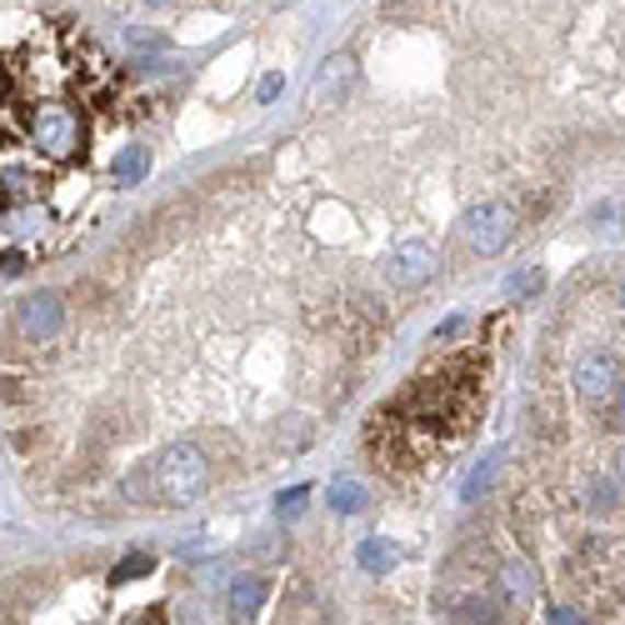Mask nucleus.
<instances>
[{
  "label": "nucleus",
  "mask_w": 625,
  "mask_h": 625,
  "mask_svg": "<svg viewBox=\"0 0 625 625\" xmlns=\"http://www.w3.org/2000/svg\"><path fill=\"white\" fill-rule=\"evenodd\" d=\"M60 320H66L60 296H56V291H41V296H31L21 306V320H15V326H21L25 341H50V336L60 330Z\"/></svg>",
  "instance_id": "nucleus-7"
},
{
  "label": "nucleus",
  "mask_w": 625,
  "mask_h": 625,
  "mask_svg": "<svg viewBox=\"0 0 625 625\" xmlns=\"http://www.w3.org/2000/svg\"><path fill=\"white\" fill-rule=\"evenodd\" d=\"M281 91H285V76H281V70H271V76L261 80V105H271Z\"/></svg>",
  "instance_id": "nucleus-18"
},
{
  "label": "nucleus",
  "mask_w": 625,
  "mask_h": 625,
  "mask_svg": "<svg viewBox=\"0 0 625 625\" xmlns=\"http://www.w3.org/2000/svg\"><path fill=\"white\" fill-rule=\"evenodd\" d=\"M265 595H271V586H265L261 576H240V580H230L226 615H230L236 625H250V621H255V611L265 605Z\"/></svg>",
  "instance_id": "nucleus-8"
},
{
  "label": "nucleus",
  "mask_w": 625,
  "mask_h": 625,
  "mask_svg": "<svg viewBox=\"0 0 625 625\" xmlns=\"http://www.w3.org/2000/svg\"><path fill=\"white\" fill-rule=\"evenodd\" d=\"M500 591H505V601L511 605H521L525 611V605L535 601V566L531 560H521V556L505 560V566H500Z\"/></svg>",
  "instance_id": "nucleus-10"
},
{
  "label": "nucleus",
  "mask_w": 625,
  "mask_h": 625,
  "mask_svg": "<svg viewBox=\"0 0 625 625\" xmlns=\"http://www.w3.org/2000/svg\"><path fill=\"white\" fill-rule=\"evenodd\" d=\"M515 226H521V216H515L511 201H486L466 216V236L480 255H500L515 240Z\"/></svg>",
  "instance_id": "nucleus-3"
},
{
  "label": "nucleus",
  "mask_w": 625,
  "mask_h": 625,
  "mask_svg": "<svg viewBox=\"0 0 625 625\" xmlns=\"http://www.w3.org/2000/svg\"><path fill=\"white\" fill-rule=\"evenodd\" d=\"M50 216L41 211V205H11V211H0V236L5 240H35L46 236Z\"/></svg>",
  "instance_id": "nucleus-9"
},
{
  "label": "nucleus",
  "mask_w": 625,
  "mask_h": 625,
  "mask_svg": "<svg viewBox=\"0 0 625 625\" xmlns=\"http://www.w3.org/2000/svg\"><path fill=\"white\" fill-rule=\"evenodd\" d=\"M31 140L41 146V156L70 160V156H80V146H86V125H80V115L70 111V105H35Z\"/></svg>",
  "instance_id": "nucleus-2"
},
{
  "label": "nucleus",
  "mask_w": 625,
  "mask_h": 625,
  "mask_svg": "<svg viewBox=\"0 0 625 625\" xmlns=\"http://www.w3.org/2000/svg\"><path fill=\"white\" fill-rule=\"evenodd\" d=\"M0 101H5V70H0Z\"/></svg>",
  "instance_id": "nucleus-22"
},
{
  "label": "nucleus",
  "mask_w": 625,
  "mask_h": 625,
  "mask_svg": "<svg viewBox=\"0 0 625 625\" xmlns=\"http://www.w3.org/2000/svg\"><path fill=\"white\" fill-rule=\"evenodd\" d=\"M541 285H546V275H541V271L531 265V271H515L511 281H505V291H511V296H535Z\"/></svg>",
  "instance_id": "nucleus-15"
},
{
  "label": "nucleus",
  "mask_w": 625,
  "mask_h": 625,
  "mask_svg": "<svg viewBox=\"0 0 625 625\" xmlns=\"http://www.w3.org/2000/svg\"><path fill=\"white\" fill-rule=\"evenodd\" d=\"M205 480H211V466H205L201 445L175 441V445H166V451L150 461L146 476L130 480L125 490H130V496L156 500V505H191V500H201Z\"/></svg>",
  "instance_id": "nucleus-1"
},
{
  "label": "nucleus",
  "mask_w": 625,
  "mask_h": 625,
  "mask_svg": "<svg viewBox=\"0 0 625 625\" xmlns=\"http://www.w3.org/2000/svg\"><path fill=\"white\" fill-rule=\"evenodd\" d=\"M146 5H166V0H146Z\"/></svg>",
  "instance_id": "nucleus-23"
},
{
  "label": "nucleus",
  "mask_w": 625,
  "mask_h": 625,
  "mask_svg": "<svg viewBox=\"0 0 625 625\" xmlns=\"http://www.w3.org/2000/svg\"><path fill=\"white\" fill-rule=\"evenodd\" d=\"M306 500H310V490H306V486H296V490H285V496L275 500V511H281L285 521H291V515H300V511H306Z\"/></svg>",
  "instance_id": "nucleus-17"
},
{
  "label": "nucleus",
  "mask_w": 625,
  "mask_h": 625,
  "mask_svg": "<svg viewBox=\"0 0 625 625\" xmlns=\"http://www.w3.org/2000/svg\"><path fill=\"white\" fill-rule=\"evenodd\" d=\"M150 171V150L146 146H125L115 156V185H140Z\"/></svg>",
  "instance_id": "nucleus-13"
},
{
  "label": "nucleus",
  "mask_w": 625,
  "mask_h": 625,
  "mask_svg": "<svg viewBox=\"0 0 625 625\" xmlns=\"http://www.w3.org/2000/svg\"><path fill=\"white\" fill-rule=\"evenodd\" d=\"M0 271H5V275H21V271H25V255H21V250H5V255H0Z\"/></svg>",
  "instance_id": "nucleus-20"
},
{
  "label": "nucleus",
  "mask_w": 625,
  "mask_h": 625,
  "mask_svg": "<svg viewBox=\"0 0 625 625\" xmlns=\"http://www.w3.org/2000/svg\"><path fill=\"white\" fill-rule=\"evenodd\" d=\"M355 86V56L351 50H336L326 66L316 70V86H310V101L316 105H341Z\"/></svg>",
  "instance_id": "nucleus-6"
},
{
  "label": "nucleus",
  "mask_w": 625,
  "mask_h": 625,
  "mask_svg": "<svg viewBox=\"0 0 625 625\" xmlns=\"http://www.w3.org/2000/svg\"><path fill=\"white\" fill-rule=\"evenodd\" d=\"M326 500H330V511L355 515L365 505V486L355 476H336V480H330V490H326Z\"/></svg>",
  "instance_id": "nucleus-12"
},
{
  "label": "nucleus",
  "mask_w": 625,
  "mask_h": 625,
  "mask_svg": "<svg viewBox=\"0 0 625 625\" xmlns=\"http://www.w3.org/2000/svg\"><path fill=\"white\" fill-rule=\"evenodd\" d=\"M0 185H5L11 195H25V191H31V175H25V171H5V175H0Z\"/></svg>",
  "instance_id": "nucleus-19"
},
{
  "label": "nucleus",
  "mask_w": 625,
  "mask_h": 625,
  "mask_svg": "<svg viewBox=\"0 0 625 625\" xmlns=\"http://www.w3.org/2000/svg\"><path fill=\"white\" fill-rule=\"evenodd\" d=\"M150 566H156L150 556H130L125 566H115V570H111V586H125V580H136V576H150Z\"/></svg>",
  "instance_id": "nucleus-16"
},
{
  "label": "nucleus",
  "mask_w": 625,
  "mask_h": 625,
  "mask_svg": "<svg viewBox=\"0 0 625 625\" xmlns=\"http://www.w3.org/2000/svg\"><path fill=\"white\" fill-rule=\"evenodd\" d=\"M396 566H400V546H396V541L375 535V541H365V546H361V570H365V576H390Z\"/></svg>",
  "instance_id": "nucleus-11"
},
{
  "label": "nucleus",
  "mask_w": 625,
  "mask_h": 625,
  "mask_svg": "<svg viewBox=\"0 0 625 625\" xmlns=\"http://www.w3.org/2000/svg\"><path fill=\"white\" fill-rule=\"evenodd\" d=\"M601 421H605V431H611V435H625V380L615 386V396L601 406Z\"/></svg>",
  "instance_id": "nucleus-14"
},
{
  "label": "nucleus",
  "mask_w": 625,
  "mask_h": 625,
  "mask_svg": "<svg viewBox=\"0 0 625 625\" xmlns=\"http://www.w3.org/2000/svg\"><path fill=\"white\" fill-rule=\"evenodd\" d=\"M386 275L400 285V291H416V285H425L435 275V250L425 246V240H406V246L390 250Z\"/></svg>",
  "instance_id": "nucleus-5"
},
{
  "label": "nucleus",
  "mask_w": 625,
  "mask_h": 625,
  "mask_svg": "<svg viewBox=\"0 0 625 625\" xmlns=\"http://www.w3.org/2000/svg\"><path fill=\"white\" fill-rule=\"evenodd\" d=\"M615 480L625 486V451H621V461H615Z\"/></svg>",
  "instance_id": "nucleus-21"
},
{
  "label": "nucleus",
  "mask_w": 625,
  "mask_h": 625,
  "mask_svg": "<svg viewBox=\"0 0 625 625\" xmlns=\"http://www.w3.org/2000/svg\"><path fill=\"white\" fill-rule=\"evenodd\" d=\"M621 380L625 375H621V355L615 351H586L576 361V371H570V386H576V396L586 400V406H605Z\"/></svg>",
  "instance_id": "nucleus-4"
}]
</instances>
